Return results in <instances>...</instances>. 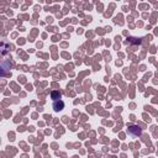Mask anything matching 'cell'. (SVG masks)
<instances>
[{
	"instance_id": "1",
	"label": "cell",
	"mask_w": 158,
	"mask_h": 158,
	"mask_svg": "<svg viewBox=\"0 0 158 158\" xmlns=\"http://www.w3.org/2000/svg\"><path fill=\"white\" fill-rule=\"evenodd\" d=\"M63 108H64V103H63L62 99L53 101V109H55V111H61Z\"/></svg>"
},
{
	"instance_id": "2",
	"label": "cell",
	"mask_w": 158,
	"mask_h": 158,
	"mask_svg": "<svg viewBox=\"0 0 158 158\" xmlns=\"http://www.w3.org/2000/svg\"><path fill=\"white\" fill-rule=\"evenodd\" d=\"M51 98L53 99V101H56V100H60V99H62V95H61L60 91H52Z\"/></svg>"
}]
</instances>
